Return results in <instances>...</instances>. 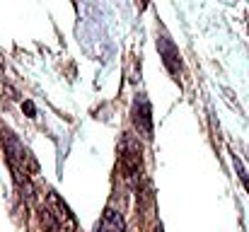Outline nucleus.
I'll return each instance as SVG.
<instances>
[{"label": "nucleus", "instance_id": "f257e3e1", "mask_svg": "<svg viewBox=\"0 0 249 232\" xmlns=\"http://www.w3.org/2000/svg\"><path fill=\"white\" fill-rule=\"evenodd\" d=\"M119 164H121L124 177L128 181H136V177L141 174V167H143V150L133 136H124L121 148H119Z\"/></svg>", "mask_w": 249, "mask_h": 232}, {"label": "nucleus", "instance_id": "f03ea898", "mask_svg": "<svg viewBox=\"0 0 249 232\" xmlns=\"http://www.w3.org/2000/svg\"><path fill=\"white\" fill-rule=\"evenodd\" d=\"M5 155H7V162L15 164V167H22V169H27V172H36V169H39V164L34 162V157L29 155V150H27L12 133L5 136Z\"/></svg>", "mask_w": 249, "mask_h": 232}, {"label": "nucleus", "instance_id": "7ed1b4c3", "mask_svg": "<svg viewBox=\"0 0 249 232\" xmlns=\"http://www.w3.org/2000/svg\"><path fill=\"white\" fill-rule=\"evenodd\" d=\"M131 116H133V126L136 131L143 136V138H153V116H150V102L138 94L136 102H133V109H131Z\"/></svg>", "mask_w": 249, "mask_h": 232}, {"label": "nucleus", "instance_id": "20e7f679", "mask_svg": "<svg viewBox=\"0 0 249 232\" xmlns=\"http://www.w3.org/2000/svg\"><path fill=\"white\" fill-rule=\"evenodd\" d=\"M49 208L53 211V215L58 218V223H61V228H63V232H75L78 230V220H75V215L71 213V208L51 191L49 194Z\"/></svg>", "mask_w": 249, "mask_h": 232}, {"label": "nucleus", "instance_id": "39448f33", "mask_svg": "<svg viewBox=\"0 0 249 232\" xmlns=\"http://www.w3.org/2000/svg\"><path fill=\"white\" fill-rule=\"evenodd\" d=\"M158 49H160V56H162V61H165L167 71H169L172 75H179L181 61H179V51H177V46H174L167 36H160V39H158Z\"/></svg>", "mask_w": 249, "mask_h": 232}, {"label": "nucleus", "instance_id": "423d86ee", "mask_svg": "<svg viewBox=\"0 0 249 232\" xmlns=\"http://www.w3.org/2000/svg\"><path fill=\"white\" fill-rule=\"evenodd\" d=\"M97 232H126V220H124V215H121L119 211L109 208V211L102 215V223H99Z\"/></svg>", "mask_w": 249, "mask_h": 232}, {"label": "nucleus", "instance_id": "0eeeda50", "mask_svg": "<svg viewBox=\"0 0 249 232\" xmlns=\"http://www.w3.org/2000/svg\"><path fill=\"white\" fill-rule=\"evenodd\" d=\"M39 225L44 232H61V223L58 218L53 215V211L46 206V208H39Z\"/></svg>", "mask_w": 249, "mask_h": 232}, {"label": "nucleus", "instance_id": "6e6552de", "mask_svg": "<svg viewBox=\"0 0 249 232\" xmlns=\"http://www.w3.org/2000/svg\"><path fill=\"white\" fill-rule=\"evenodd\" d=\"M232 162H235V169H237V174H240L242 184L247 186V191H249V177H247V172H245V167H242V162H240V157L235 155V157H232Z\"/></svg>", "mask_w": 249, "mask_h": 232}, {"label": "nucleus", "instance_id": "1a4fd4ad", "mask_svg": "<svg viewBox=\"0 0 249 232\" xmlns=\"http://www.w3.org/2000/svg\"><path fill=\"white\" fill-rule=\"evenodd\" d=\"M22 109H24V111H27V114H29V116H36V107H34V104H32V102H29V99H27V102H24V104H22Z\"/></svg>", "mask_w": 249, "mask_h": 232}, {"label": "nucleus", "instance_id": "9d476101", "mask_svg": "<svg viewBox=\"0 0 249 232\" xmlns=\"http://www.w3.org/2000/svg\"><path fill=\"white\" fill-rule=\"evenodd\" d=\"M2 68H5V66H2V56H0V71H2Z\"/></svg>", "mask_w": 249, "mask_h": 232}, {"label": "nucleus", "instance_id": "9b49d317", "mask_svg": "<svg viewBox=\"0 0 249 232\" xmlns=\"http://www.w3.org/2000/svg\"><path fill=\"white\" fill-rule=\"evenodd\" d=\"M155 232H162V228H158V230H155Z\"/></svg>", "mask_w": 249, "mask_h": 232}]
</instances>
